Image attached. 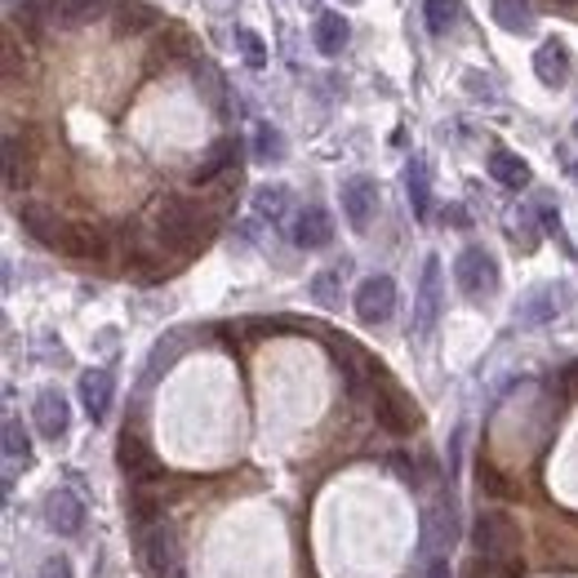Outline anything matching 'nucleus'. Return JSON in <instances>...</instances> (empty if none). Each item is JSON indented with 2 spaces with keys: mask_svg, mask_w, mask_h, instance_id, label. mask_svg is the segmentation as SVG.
<instances>
[{
  "mask_svg": "<svg viewBox=\"0 0 578 578\" xmlns=\"http://www.w3.org/2000/svg\"><path fill=\"white\" fill-rule=\"evenodd\" d=\"M405 187H410L414 218H418V223H427V218H431V183H427V161H423V156H414V161H410Z\"/></svg>",
  "mask_w": 578,
  "mask_h": 578,
  "instance_id": "obj_27",
  "label": "nucleus"
},
{
  "mask_svg": "<svg viewBox=\"0 0 578 578\" xmlns=\"http://www.w3.org/2000/svg\"><path fill=\"white\" fill-rule=\"evenodd\" d=\"M374 418H378V427H388L392 437H410V431L418 427V405L397 388L382 365L374 374Z\"/></svg>",
  "mask_w": 578,
  "mask_h": 578,
  "instance_id": "obj_3",
  "label": "nucleus"
},
{
  "mask_svg": "<svg viewBox=\"0 0 578 578\" xmlns=\"http://www.w3.org/2000/svg\"><path fill=\"white\" fill-rule=\"evenodd\" d=\"M156 23H161V14L148 5V0H112V32H116V36L152 32Z\"/></svg>",
  "mask_w": 578,
  "mask_h": 578,
  "instance_id": "obj_19",
  "label": "nucleus"
},
{
  "mask_svg": "<svg viewBox=\"0 0 578 578\" xmlns=\"http://www.w3.org/2000/svg\"><path fill=\"white\" fill-rule=\"evenodd\" d=\"M329 356H334V365H339V374H343V382H348V397L374 392L378 361H369V356H365L356 343H348V339H329Z\"/></svg>",
  "mask_w": 578,
  "mask_h": 578,
  "instance_id": "obj_9",
  "label": "nucleus"
},
{
  "mask_svg": "<svg viewBox=\"0 0 578 578\" xmlns=\"http://www.w3.org/2000/svg\"><path fill=\"white\" fill-rule=\"evenodd\" d=\"M129 520H134L138 529L165 525V499H161V494H152L148 486H134V494H129Z\"/></svg>",
  "mask_w": 578,
  "mask_h": 578,
  "instance_id": "obj_25",
  "label": "nucleus"
},
{
  "mask_svg": "<svg viewBox=\"0 0 578 578\" xmlns=\"http://www.w3.org/2000/svg\"><path fill=\"white\" fill-rule=\"evenodd\" d=\"M312 36H316V50L334 59V54H343V50H348L352 27H348V18H343V14H321V18H316V27H312Z\"/></svg>",
  "mask_w": 578,
  "mask_h": 578,
  "instance_id": "obj_24",
  "label": "nucleus"
},
{
  "mask_svg": "<svg viewBox=\"0 0 578 578\" xmlns=\"http://www.w3.org/2000/svg\"><path fill=\"white\" fill-rule=\"evenodd\" d=\"M441 303H445V276H441V259L431 254L423 263V280H418V299H414V334L427 339L441 321Z\"/></svg>",
  "mask_w": 578,
  "mask_h": 578,
  "instance_id": "obj_7",
  "label": "nucleus"
},
{
  "mask_svg": "<svg viewBox=\"0 0 578 578\" xmlns=\"http://www.w3.org/2000/svg\"><path fill=\"white\" fill-rule=\"evenodd\" d=\"M472 548L476 556H494V561H512L520 548V529L507 512H480L472 525Z\"/></svg>",
  "mask_w": 578,
  "mask_h": 578,
  "instance_id": "obj_4",
  "label": "nucleus"
},
{
  "mask_svg": "<svg viewBox=\"0 0 578 578\" xmlns=\"http://www.w3.org/2000/svg\"><path fill=\"white\" fill-rule=\"evenodd\" d=\"M45 525H50L59 539H76L85 529V503L72 490H54L45 499Z\"/></svg>",
  "mask_w": 578,
  "mask_h": 578,
  "instance_id": "obj_14",
  "label": "nucleus"
},
{
  "mask_svg": "<svg viewBox=\"0 0 578 578\" xmlns=\"http://www.w3.org/2000/svg\"><path fill=\"white\" fill-rule=\"evenodd\" d=\"M138 565L148 578H178V539L169 525L138 529Z\"/></svg>",
  "mask_w": 578,
  "mask_h": 578,
  "instance_id": "obj_5",
  "label": "nucleus"
},
{
  "mask_svg": "<svg viewBox=\"0 0 578 578\" xmlns=\"http://www.w3.org/2000/svg\"><path fill=\"white\" fill-rule=\"evenodd\" d=\"M356 321L361 325H388L392 321V312H397V280L392 276H365L361 285H356Z\"/></svg>",
  "mask_w": 578,
  "mask_h": 578,
  "instance_id": "obj_8",
  "label": "nucleus"
},
{
  "mask_svg": "<svg viewBox=\"0 0 578 578\" xmlns=\"http://www.w3.org/2000/svg\"><path fill=\"white\" fill-rule=\"evenodd\" d=\"M63 254H72V259H80V263H103V259L112 254V236H108L103 223H72V227H67Z\"/></svg>",
  "mask_w": 578,
  "mask_h": 578,
  "instance_id": "obj_12",
  "label": "nucleus"
},
{
  "mask_svg": "<svg viewBox=\"0 0 578 578\" xmlns=\"http://www.w3.org/2000/svg\"><path fill=\"white\" fill-rule=\"evenodd\" d=\"M289 240H294L299 250H325L334 240V218L321 205H307V210H299L294 227H289Z\"/></svg>",
  "mask_w": 578,
  "mask_h": 578,
  "instance_id": "obj_16",
  "label": "nucleus"
},
{
  "mask_svg": "<svg viewBox=\"0 0 578 578\" xmlns=\"http://www.w3.org/2000/svg\"><path fill=\"white\" fill-rule=\"evenodd\" d=\"M463 578H525L520 561H494V556H476Z\"/></svg>",
  "mask_w": 578,
  "mask_h": 578,
  "instance_id": "obj_33",
  "label": "nucleus"
},
{
  "mask_svg": "<svg viewBox=\"0 0 578 578\" xmlns=\"http://www.w3.org/2000/svg\"><path fill=\"white\" fill-rule=\"evenodd\" d=\"M254 210H259V218L280 223L285 210H289V187H285V183H267V187H259V191H254Z\"/></svg>",
  "mask_w": 578,
  "mask_h": 578,
  "instance_id": "obj_30",
  "label": "nucleus"
},
{
  "mask_svg": "<svg viewBox=\"0 0 578 578\" xmlns=\"http://www.w3.org/2000/svg\"><path fill=\"white\" fill-rule=\"evenodd\" d=\"M499 259L486 250V246H467L463 254H458V263H454V285L463 289V299H472V303H486V299H494L499 294Z\"/></svg>",
  "mask_w": 578,
  "mask_h": 578,
  "instance_id": "obj_2",
  "label": "nucleus"
},
{
  "mask_svg": "<svg viewBox=\"0 0 578 578\" xmlns=\"http://www.w3.org/2000/svg\"><path fill=\"white\" fill-rule=\"evenodd\" d=\"M32 178H36V156H32V148H27L18 134H5V187L18 197V191L32 187Z\"/></svg>",
  "mask_w": 578,
  "mask_h": 578,
  "instance_id": "obj_18",
  "label": "nucleus"
},
{
  "mask_svg": "<svg viewBox=\"0 0 578 578\" xmlns=\"http://www.w3.org/2000/svg\"><path fill=\"white\" fill-rule=\"evenodd\" d=\"M254 156H259V161H280V156H285V138H280V129L259 125V134H254Z\"/></svg>",
  "mask_w": 578,
  "mask_h": 578,
  "instance_id": "obj_38",
  "label": "nucleus"
},
{
  "mask_svg": "<svg viewBox=\"0 0 578 578\" xmlns=\"http://www.w3.org/2000/svg\"><path fill=\"white\" fill-rule=\"evenodd\" d=\"M178 352H183V339H178V334H174V339H161L156 352H152V361H148V378H156L161 369H169V365L178 361Z\"/></svg>",
  "mask_w": 578,
  "mask_h": 578,
  "instance_id": "obj_40",
  "label": "nucleus"
},
{
  "mask_svg": "<svg viewBox=\"0 0 578 578\" xmlns=\"http://www.w3.org/2000/svg\"><path fill=\"white\" fill-rule=\"evenodd\" d=\"M343 5H361V0H343Z\"/></svg>",
  "mask_w": 578,
  "mask_h": 578,
  "instance_id": "obj_43",
  "label": "nucleus"
},
{
  "mask_svg": "<svg viewBox=\"0 0 578 578\" xmlns=\"http://www.w3.org/2000/svg\"><path fill=\"white\" fill-rule=\"evenodd\" d=\"M112 392H116V382H112L108 369H85V374H80V405H85V414H89L93 423L108 418Z\"/></svg>",
  "mask_w": 578,
  "mask_h": 578,
  "instance_id": "obj_17",
  "label": "nucleus"
},
{
  "mask_svg": "<svg viewBox=\"0 0 578 578\" xmlns=\"http://www.w3.org/2000/svg\"><path fill=\"white\" fill-rule=\"evenodd\" d=\"M374 210H378V187H374V178H365V174L348 178L343 183V214H348L352 231H369Z\"/></svg>",
  "mask_w": 578,
  "mask_h": 578,
  "instance_id": "obj_15",
  "label": "nucleus"
},
{
  "mask_svg": "<svg viewBox=\"0 0 578 578\" xmlns=\"http://www.w3.org/2000/svg\"><path fill=\"white\" fill-rule=\"evenodd\" d=\"M156 236H161V246L191 259V254H201L210 246V223L201 214L197 201H187V197H165L161 210H156Z\"/></svg>",
  "mask_w": 578,
  "mask_h": 578,
  "instance_id": "obj_1",
  "label": "nucleus"
},
{
  "mask_svg": "<svg viewBox=\"0 0 578 578\" xmlns=\"http://www.w3.org/2000/svg\"><path fill=\"white\" fill-rule=\"evenodd\" d=\"M236 161H240V142H236V138H218L214 148L201 156V165L191 169V183H197V187H205V183L223 178V174H227Z\"/></svg>",
  "mask_w": 578,
  "mask_h": 578,
  "instance_id": "obj_21",
  "label": "nucleus"
},
{
  "mask_svg": "<svg viewBox=\"0 0 578 578\" xmlns=\"http://www.w3.org/2000/svg\"><path fill=\"white\" fill-rule=\"evenodd\" d=\"M0 441H5V458L10 463H27L32 458V441H27V431H23V418H5Z\"/></svg>",
  "mask_w": 578,
  "mask_h": 578,
  "instance_id": "obj_35",
  "label": "nucleus"
},
{
  "mask_svg": "<svg viewBox=\"0 0 578 578\" xmlns=\"http://www.w3.org/2000/svg\"><path fill=\"white\" fill-rule=\"evenodd\" d=\"M236 45L246 50V63H250V67H263V63H267V45H263L254 32L240 27V32H236Z\"/></svg>",
  "mask_w": 578,
  "mask_h": 578,
  "instance_id": "obj_41",
  "label": "nucleus"
},
{
  "mask_svg": "<svg viewBox=\"0 0 578 578\" xmlns=\"http://www.w3.org/2000/svg\"><path fill=\"white\" fill-rule=\"evenodd\" d=\"M535 76L548 85V89H561L569 80V50L561 40H543L535 50Z\"/></svg>",
  "mask_w": 578,
  "mask_h": 578,
  "instance_id": "obj_20",
  "label": "nucleus"
},
{
  "mask_svg": "<svg viewBox=\"0 0 578 578\" xmlns=\"http://www.w3.org/2000/svg\"><path fill=\"white\" fill-rule=\"evenodd\" d=\"M125 272H134L138 280H161V276H169L165 259L156 250H148V246H138V240H129V250H125Z\"/></svg>",
  "mask_w": 578,
  "mask_h": 578,
  "instance_id": "obj_28",
  "label": "nucleus"
},
{
  "mask_svg": "<svg viewBox=\"0 0 578 578\" xmlns=\"http://www.w3.org/2000/svg\"><path fill=\"white\" fill-rule=\"evenodd\" d=\"M494 18L503 32H529L535 14H529V0H494Z\"/></svg>",
  "mask_w": 578,
  "mask_h": 578,
  "instance_id": "obj_31",
  "label": "nucleus"
},
{
  "mask_svg": "<svg viewBox=\"0 0 578 578\" xmlns=\"http://www.w3.org/2000/svg\"><path fill=\"white\" fill-rule=\"evenodd\" d=\"M18 223H23V231H27L32 240H40L45 250H63V246H67V227H72V223H63L54 205H45V201H23V205H18Z\"/></svg>",
  "mask_w": 578,
  "mask_h": 578,
  "instance_id": "obj_10",
  "label": "nucleus"
},
{
  "mask_svg": "<svg viewBox=\"0 0 578 578\" xmlns=\"http://www.w3.org/2000/svg\"><path fill=\"white\" fill-rule=\"evenodd\" d=\"M476 480H480V490H486V494H494V499H507L512 494V486H507V476L490 463V458H480L476 463Z\"/></svg>",
  "mask_w": 578,
  "mask_h": 578,
  "instance_id": "obj_37",
  "label": "nucleus"
},
{
  "mask_svg": "<svg viewBox=\"0 0 578 578\" xmlns=\"http://www.w3.org/2000/svg\"><path fill=\"white\" fill-rule=\"evenodd\" d=\"M112 5V0H50V23L54 27H85L93 18H103V10Z\"/></svg>",
  "mask_w": 578,
  "mask_h": 578,
  "instance_id": "obj_22",
  "label": "nucleus"
},
{
  "mask_svg": "<svg viewBox=\"0 0 578 578\" xmlns=\"http://www.w3.org/2000/svg\"><path fill=\"white\" fill-rule=\"evenodd\" d=\"M561 299H565V289L543 285V289H535V294L525 299V307L516 312V321H520V325H543V321H552V316L561 312Z\"/></svg>",
  "mask_w": 578,
  "mask_h": 578,
  "instance_id": "obj_23",
  "label": "nucleus"
},
{
  "mask_svg": "<svg viewBox=\"0 0 578 578\" xmlns=\"http://www.w3.org/2000/svg\"><path fill=\"white\" fill-rule=\"evenodd\" d=\"M490 178H494V183H503L507 191H520V187H529V165H525L520 156H512V152L494 148V152H490Z\"/></svg>",
  "mask_w": 578,
  "mask_h": 578,
  "instance_id": "obj_26",
  "label": "nucleus"
},
{
  "mask_svg": "<svg viewBox=\"0 0 578 578\" xmlns=\"http://www.w3.org/2000/svg\"><path fill=\"white\" fill-rule=\"evenodd\" d=\"M339 276H343V267H329V272H321L312 280V299L321 307H339Z\"/></svg>",
  "mask_w": 578,
  "mask_h": 578,
  "instance_id": "obj_36",
  "label": "nucleus"
},
{
  "mask_svg": "<svg viewBox=\"0 0 578 578\" xmlns=\"http://www.w3.org/2000/svg\"><path fill=\"white\" fill-rule=\"evenodd\" d=\"M36 578H76V574H72L67 556H50V561L40 565V574H36Z\"/></svg>",
  "mask_w": 578,
  "mask_h": 578,
  "instance_id": "obj_42",
  "label": "nucleus"
},
{
  "mask_svg": "<svg viewBox=\"0 0 578 578\" xmlns=\"http://www.w3.org/2000/svg\"><path fill=\"white\" fill-rule=\"evenodd\" d=\"M191 50V36L183 32V27H165V32H156V40H152V59L161 63H174V59H183Z\"/></svg>",
  "mask_w": 578,
  "mask_h": 578,
  "instance_id": "obj_32",
  "label": "nucleus"
},
{
  "mask_svg": "<svg viewBox=\"0 0 578 578\" xmlns=\"http://www.w3.org/2000/svg\"><path fill=\"white\" fill-rule=\"evenodd\" d=\"M552 5H569V0H552Z\"/></svg>",
  "mask_w": 578,
  "mask_h": 578,
  "instance_id": "obj_44",
  "label": "nucleus"
},
{
  "mask_svg": "<svg viewBox=\"0 0 578 578\" xmlns=\"http://www.w3.org/2000/svg\"><path fill=\"white\" fill-rule=\"evenodd\" d=\"M0 72H5L10 85H18L23 72H27V59H23V50H18V40H14V36H5V50H0Z\"/></svg>",
  "mask_w": 578,
  "mask_h": 578,
  "instance_id": "obj_39",
  "label": "nucleus"
},
{
  "mask_svg": "<svg viewBox=\"0 0 578 578\" xmlns=\"http://www.w3.org/2000/svg\"><path fill=\"white\" fill-rule=\"evenodd\" d=\"M10 18H14V23H18L27 36H36V32H40V23L50 18V0H14Z\"/></svg>",
  "mask_w": 578,
  "mask_h": 578,
  "instance_id": "obj_34",
  "label": "nucleus"
},
{
  "mask_svg": "<svg viewBox=\"0 0 578 578\" xmlns=\"http://www.w3.org/2000/svg\"><path fill=\"white\" fill-rule=\"evenodd\" d=\"M116 467L129 476V486H152V480L165 476L156 450L142 441V431H129V427L121 431V441H116Z\"/></svg>",
  "mask_w": 578,
  "mask_h": 578,
  "instance_id": "obj_6",
  "label": "nucleus"
},
{
  "mask_svg": "<svg viewBox=\"0 0 578 578\" xmlns=\"http://www.w3.org/2000/svg\"><path fill=\"white\" fill-rule=\"evenodd\" d=\"M32 418H36V431H40L45 441H63L67 427H72V410H67V401H63L59 388H45V392L36 397Z\"/></svg>",
  "mask_w": 578,
  "mask_h": 578,
  "instance_id": "obj_13",
  "label": "nucleus"
},
{
  "mask_svg": "<svg viewBox=\"0 0 578 578\" xmlns=\"http://www.w3.org/2000/svg\"><path fill=\"white\" fill-rule=\"evenodd\" d=\"M423 14H427V32H431V36H445V32H454V27H458L463 0H427Z\"/></svg>",
  "mask_w": 578,
  "mask_h": 578,
  "instance_id": "obj_29",
  "label": "nucleus"
},
{
  "mask_svg": "<svg viewBox=\"0 0 578 578\" xmlns=\"http://www.w3.org/2000/svg\"><path fill=\"white\" fill-rule=\"evenodd\" d=\"M454 539H458V520H454V503H431L427 507V516H423V556L437 565V561H445V556H437V552H450L454 548Z\"/></svg>",
  "mask_w": 578,
  "mask_h": 578,
  "instance_id": "obj_11",
  "label": "nucleus"
}]
</instances>
